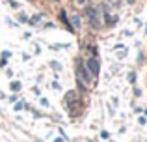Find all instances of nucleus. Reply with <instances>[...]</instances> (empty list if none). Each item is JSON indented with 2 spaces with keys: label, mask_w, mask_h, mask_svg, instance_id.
<instances>
[{
  "label": "nucleus",
  "mask_w": 147,
  "mask_h": 142,
  "mask_svg": "<svg viewBox=\"0 0 147 142\" xmlns=\"http://www.w3.org/2000/svg\"><path fill=\"white\" fill-rule=\"evenodd\" d=\"M11 88H13V90H19V88H21V84H19V82H13V84H11Z\"/></svg>",
  "instance_id": "423d86ee"
},
{
  "label": "nucleus",
  "mask_w": 147,
  "mask_h": 142,
  "mask_svg": "<svg viewBox=\"0 0 147 142\" xmlns=\"http://www.w3.org/2000/svg\"><path fill=\"white\" fill-rule=\"evenodd\" d=\"M19 19H21V22H26V15H24V13L19 15Z\"/></svg>",
  "instance_id": "0eeeda50"
},
{
  "label": "nucleus",
  "mask_w": 147,
  "mask_h": 142,
  "mask_svg": "<svg viewBox=\"0 0 147 142\" xmlns=\"http://www.w3.org/2000/svg\"><path fill=\"white\" fill-rule=\"evenodd\" d=\"M108 2H110L112 6H115V7H117V6H121V0H108Z\"/></svg>",
  "instance_id": "39448f33"
},
{
  "label": "nucleus",
  "mask_w": 147,
  "mask_h": 142,
  "mask_svg": "<svg viewBox=\"0 0 147 142\" xmlns=\"http://www.w3.org/2000/svg\"><path fill=\"white\" fill-rule=\"evenodd\" d=\"M65 103H67V107H69V112H73V114H78L80 110H82V103H80L76 92H67Z\"/></svg>",
  "instance_id": "f257e3e1"
},
{
  "label": "nucleus",
  "mask_w": 147,
  "mask_h": 142,
  "mask_svg": "<svg viewBox=\"0 0 147 142\" xmlns=\"http://www.w3.org/2000/svg\"><path fill=\"white\" fill-rule=\"evenodd\" d=\"M76 79H78V84H80V88H88V86H91V77L88 75V71L84 69V66H82V62H76Z\"/></svg>",
  "instance_id": "f03ea898"
},
{
  "label": "nucleus",
  "mask_w": 147,
  "mask_h": 142,
  "mask_svg": "<svg viewBox=\"0 0 147 142\" xmlns=\"http://www.w3.org/2000/svg\"><path fill=\"white\" fill-rule=\"evenodd\" d=\"M134 79H136V75H134V73H130V75H129V80H130V82H134Z\"/></svg>",
  "instance_id": "6e6552de"
},
{
  "label": "nucleus",
  "mask_w": 147,
  "mask_h": 142,
  "mask_svg": "<svg viewBox=\"0 0 147 142\" xmlns=\"http://www.w3.org/2000/svg\"><path fill=\"white\" fill-rule=\"evenodd\" d=\"M86 17L88 19H90V24L91 26H95V28H97V26H99V15H97V10H95V7L93 6H88L86 7Z\"/></svg>",
  "instance_id": "7ed1b4c3"
},
{
  "label": "nucleus",
  "mask_w": 147,
  "mask_h": 142,
  "mask_svg": "<svg viewBox=\"0 0 147 142\" xmlns=\"http://www.w3.org/2000/svg\"><path fill=\"white\" fill-rule=\"evenodd\" d=\"M76 2H78L80 6H84V4H86V0H76Z\"/></svg>",
  "instance_id": "9d476101"
},
{
  "label": "nucleus",
  "mask_w": 147,
  "mask_h": 142,
  "mask_svg": "<svg viewBox=\"0 0 147 142\" xmlns=\"http://www.w3.org/2000/svg\"><path fill=\"white\" fill-rule=\"evenodd\" d=\"M9 6L11 7H19V2H11V0H9Z\"/></svg>",
  "instance_id": "1a4fd4ad"
},
{
  "label": "nucleus",
  "mask_w": 147,
  "mask_h": 142,
  "mask_svg": "<svg viewBox=\"0 0 147 142\" xmlns=\"http://www.w3.org/2000/svg\"><path fill=\"white\" fill-rule=\"evenodd\" d=\"M88 69L91 71V75H93V77L99 75V64H97V60H95V58H90V60H88Z\"/></svg>",
  "instance_id": "20e7f679"
}]
</instances>
